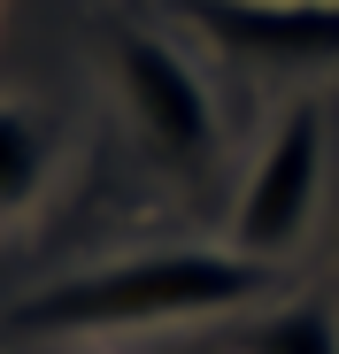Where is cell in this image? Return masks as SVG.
<instances>
[{
  "label": "cell",
  "instance_id": "obj_3",
  "mask_svg": "<svg viewBox=\"0 0 339 354\" xmlns=\"http://www.w3.org/2000/svg\"><path fill=\"white\" fill-rule=\"evenodd\" d=\"M316 201H324V115L293 108L286 124L270 131V147L255 154L247 185L232 201V247L286 270V254L309 239V223H316Z\"/></svg>",
  "mask_w": 339,
  "mask_h": 354
},
{
  "label": "cell",
  "instance_id": "obj_1",
  "mask_svg": "<svg viewBox=\"0 0 339 354\" xmlns=\"http://www.w3.org/2000/svg\"><path fill=\"white\" fill-rule=\"evenodd\" d=\"M262 292H277V262H255L239 247H154L124 262L70 270L0 316L8 331L31 339H93V331H154V324H201L255 308Z\"/></svg>",
  "mask_w": 339,
  "mask_h": 354
},
{
  "label": "cell",
  "instance_id": "obj_6",
  "mask_svg": "<svg viewBox=\"0 0 339 354\" xmlns=\"http://www.w3.org/2000/svg\"><path fill=\"white\" fill-rule=\"evenodd\" d=\"M239 354H339V308H331V301L262 308V316L239 331Z\"/></svg>",
  "mask_w": 339,
  "mask_h": 354
},
{
  "label": "cell",
  "instance_id": "obj_5",
  "mask_svg": "<svg viewBox=\"0 0 339 354\" xmlns=\"http://www.w3.org/2000/svg\"><path fill=\"white\" fill-rule=\"evenodd\" d=\"M54 177V124L31 108V100H8L0 93V223H16L39 208Z\"/></svg>",
  "mask_w": 339,
  "mask_h": 354
},
{
  "label": "cell",
  "instance_id": "obj_4",
  "mask_svg": "<svg viewBox=\"0 0 339 354\" xmlns=\"http://www.w3.org/2000/svg\"><path fill=\"white\" fill-rule=\"evenodd\" d=\"M178 16L247 70H339V0H178Z\"/></svg>",
  "mask_w": 339,
  "mask_h": 354
},
{
  "label": "cell",
  "instance_id": "obj_2",
  "mask_svg": "<svg viewBox=\"0 0 339 354\" xmlns=\"http://www.w3.org/2000/svg\"><path fill=\"white\" fill-rule=\"evenodd\" d=\"M108 85H116V108L131 115V131L139 147L170 169V177H201L223 147L216 131V100L201 85V70L185 62L170 39L124 24V31H108Z\"/></svg>",
  "mask_w": 339,
  "mask_h": 354
}]
</instances>
